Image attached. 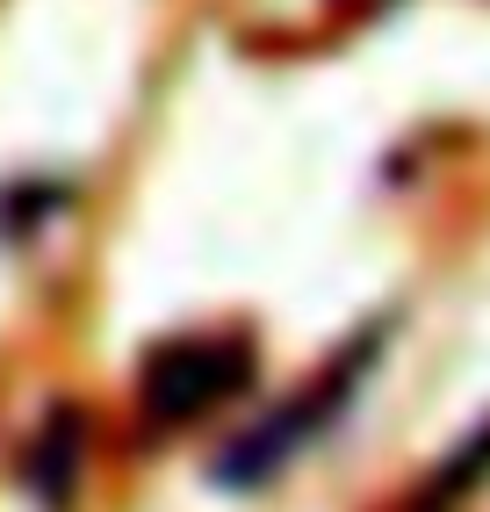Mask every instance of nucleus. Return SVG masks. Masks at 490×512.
<instances>
[{
  "label": "nucleus",
  "mask_w": 490,
  "mask_h": 512,
  "mask_svg": "<svg viewBox=\"0 0 490 512\" xmlns=\"http://www.w3.org/2000/svg\"><path fill=\"white\" fill-rule=\"evenodd\" d=\"M325 404H339V397H325ZM325 404H282L267 426H253V433H238L231 440V455L217 462V484H231V491H253V484H267L274 469H289V455L296 448H310V433L325 426Z\"/></svg>",
  "instance_id": "obj_2"
},
{
  "label": "nucleus",
  "mask_w": 490,
  "mask_h": 512,
  "mask_svg": "<svg viewBox=\"0 0 490 512\" xmlns=\"http://www.w3.org/2000/svg\"><path fill=\"white\" fill-rule=\"evenodd\" d=\"M22 484L37 491L44 512H65V498L80 491V419H73V412H51L44 433L29 440V455H22Z\"/></svg>",
  "instance_id": "obj_3"
},
{
  "label": "nucleus",
  "mask_w": 490,
  "mask_h": 512,
  "mask_svg": "<svg viewBox=\"0 0 490 512\" xmlns=\"http://www.w3.org/2000/svg\"><path fill=\"white\" fill-rule=\"evenodd\" d=\"M253 375V354L238 339H181V347H159L145 368V412L159 426H188Z\"/></svg>",
  "instance_id": "obj_1"
},
{
  "label": "nucleus",
  "mask_w": 490,
  "mask_h": 512,
  "mask_svg": "<svg viewBox=\"0 0 490 512\" xmlns=\"http://www.w3.org/2000/svg\"><path fill=\"white\" fill-rule=\"evenodd\" d=\"M476 476H490V426H483V433H469V440H462V455H454V462L440 469V498L469 491Z\"/></svg>",
  "instance_id": "obj_4"
}]
</instances>
